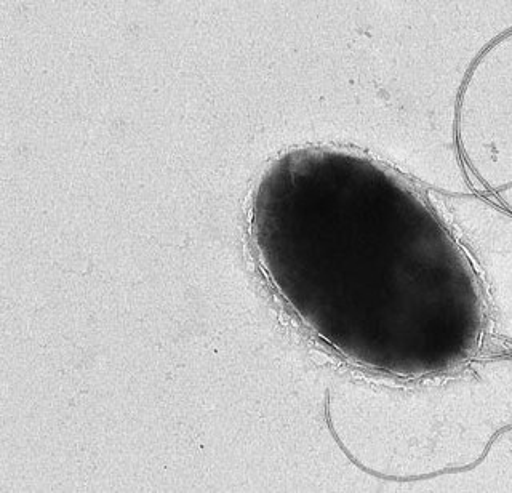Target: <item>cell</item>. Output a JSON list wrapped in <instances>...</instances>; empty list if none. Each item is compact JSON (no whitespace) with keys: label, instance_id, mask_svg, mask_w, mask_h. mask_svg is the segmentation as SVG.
Returning <instances> with one entry per match:
<instances>
[{"label":"cell","instance_id":"7a4b0ae2","mask_svg":"<svg viewBox=\"0 0 512 493\" xmlns=\"http://www.w3.org/2000/svg\"><path fill=\"white\" fill-rule=\"evenodd\" d=\"M445 225L471 263L496 338L512 343V215L480 197H439Z\"/></svg>","mask_w":512,"mask_h":493},{"label":"cell","instance_id":"6da1fadb","mask_svg":"<svg viewBox=\"0 0 512 493\" xmlns=\"http://www.w3.org/2000/svg\"><path fill=\"white\" fill-rule=\"evenodd\" d=\"M389 399L410 425L413 447L399 479L471 468L512 428V356L471 359L445 372L396 386Z\"/></svg>","mask_w":512,"mask_h":493}]
</instances>
